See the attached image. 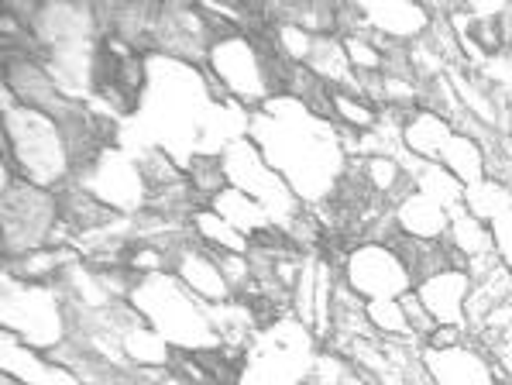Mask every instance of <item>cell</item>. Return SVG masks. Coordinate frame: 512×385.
I'll return each mask as SVG.
<instances>
[{"label": "cell", "instance_id": "1", "mask_svg": "<svg viewBox=\"0 0 512 385\" xmlns=\"http://www.w3.org/2000/svg\"><path fill=\"white\" fill-rule=\"evenodd\" d=\"M248 138L262 148L269 165L293 186L306 207H324L334 200L351 162L344 128L337 121L313 114L303 100L279 93L265 107L251 110Z\"/></svg>", "mask_w": 512, "mask_h": 385}, {"label": "cell", "instance_id": "2", "mask_svg": "<svg viewBox=\"0 0 512 385\" xmlns=\"http://www.w3.org/2000/svg\"><path fill=\"white\" fill-rule=\"evenodd\" d=\"M4 162L25 183L59 193L76 179V159L62 124L45 110L25 107L4 86Z\"/></svg>", "mask_w": 512, "mask_h": 385}, {"label": "cell", "instance_id": "3", "mask_svg": "<svg viewBox=\"0 0 512 385\" xmlns=\"http://www.w3.org/2000/svg\"><path fill=\"white\" fill-rule=\"evenodd\" d=\"M128 303L145 317V324L169 344L172 351H217L220 334L210 320V306L193 293L172 272L135 275Z\"/></svg>", "mask_w": 512, "mask_h": 385}, {"label": "cell", "instance_id": "4", "mask_svg": "<svg viewBox=\"0 0 512 385\" xmlns=\"http://www.w3.org/2000/svg\"><path fill=\"white\" fill-rule=\"evenodd\" d=\"M275 55L279 49L272 42V21H265L258 31H231V35L214 38L203 69L214 76L227 100H238L241 107L258 110L272 97H279L272 73Z\"/></svg>", "mask_w": 512, "mask_h": 385}, {"label": "cell", "instance_id": "5", "mask_svg": "<svg viewBox=\"0 0 512 385\" xmlns=\"http://www.w3.org/2000/svg\"><path fill=\"white\" fill-rule=\"evenodd\" d=\"M320 358V341L303 320L286 313L248 344L241 355L238 385H306Z\"/></svg>", "mask_w": 512, "mask_h": 385}, {"label": "cell", "instance_id": "6", "mask_svg": "<svg viewBox=\"0 0 512 385\" xmlns=\"http://www.w3.org/2000/svg\"><path fill=\"white\" fill-rule=\"evenodd\" d=\"M0 320L21 344L49 355L73 337V306L59 286L25 282L4 269V293H0Z\"/></svg>", "mask_w": 512, "mask_h": 385}, {"label": "cell", "instance_id": "7", "mask_svg": "<svg viewBox=\"0 0 512 385\" xmlns=\"http://www.w3.org/2000/svg\"><path fill=\"white\" fill-rule=\"evenodd\" d=\"M38 248H69L59 193L38 190L18 176L4 186V258H21Z\"/></svg>", "mask_w": 512, "mask_h": 385}, {"label": "cell", "instance_id": "8", "mask_svg": "<svg viewBox=\"0 0 512 385\" xmlns=\"http://www.w3.org/2000/svg\"><path fill=\"white\" fill-rule=\"evenodd\" d=\"M227 172V186L248 193L255 203H262L265 214L275 220V227L293 231V224L306 214V203L293 193V186L272 169L269 159L262 155V148L251 138H238L220 152Z\"/></svg>", "mask_w": 512, "mask_h": 385}, {"label": "cell", "instance_id": "9", "mask_svg": "<svg viewBox=\"0 0 512 385\" xmlns=\"http://www.w3.org/2000/svg\"><path fill=\"white\" fill-rule=\"evenodd\" d=\"M76 183L121 217H138L148 210V179L141 172V162L121 145L107 148L97 162L86 165Z\"/></svg>", "mask_w": 512, "mask_h": 385}, {"label": "cell", "instance_id": "10", "mask_svg": "<svg viewBox=\"0 0 512 385\" xmlns=\"http://www.w3.org/2000/svg\"><path fill=\"white\" fill-rule=\"evenodd\" d=\"M341 279L348 282L354 293L365 303L372 300H399L416 286L409 275L406 262L396 255L392 245H378V241H361L351 245V251L341 262Z\"/></svg>", "mask_w": 512, "mask_h": 385}, {"label": "cell", "instance_id": "11", "mask_svg": "<svg viewBox=\"0 0 512 385\" xmlns=\"http://www.w3.org/2000/svg\"><path fill=\"white\" fill-rule=\"evenodd\" d=\"M214 25L200 7H162L159 21H155L152 55L165 59H179L189 66H207V52L214 45Z\"/></svg>", "mask_w": 512, "mask_h": 385}, {"label": "cell", "instance_id": "12", "mask_svg": "<svg viewBox=\"0 0 512 385\" xmlns=\"http://www.w3.org/2000/svg\"><path fill=\"white\" fill-rule=\"evenodd\" d=\"M172 275L203 303H227L234 300V289L227 282L224 269H220V255L210 251L200 238H193V231L172 248Z\"/></svg>", "mask_w": 512, "mask_h": 385}, {"label": "cell", "instance_id": "13", "mask_svg": "<svg viewBox=\"0 0 512 385\" xmlns=\"http://www.w3.org/2000/svg\"><path fill=\"white\" fill-rule=\"evenodd\" d=\"M420 358H423L427 375L437 385H499L502 382L492 355H488L482 344L471 341V337L454 344V348H430V344H423Z\"/></svg>", "mask_w": 512, "mask_h": 385}, {"label": "cell", "instance_id": "14", "mask_svg": "<svg viewBox=\"0 0 512 385\" xmlns=\"http://www.w3.org/2000/svg\"><path fill=\"white\" fill-rule=\"evenodd\" d=\"M420 303L427 306L437 327H464L468 330V296H471V275L468 269H444L420 279L413 286Z\"/></svg>", "mask_w": 512, "mask_h": 385}, {"label": "cell", "instance_id": "15", "mask_svg": "<svg viewBox=\"0 0 512 385\" xmlns=\"http://www.w3.org/2000/svg\"><path fill=\"white\" fill-rule=\"evenodd\" d=\"M396 224L406 238H420V241H444L447 227H451V210L444 203H437L433 196L409 190L403 200L392 207Z\"/></svg>", "mask_w": 512, "mask_h": 385}, {"label": "cell", "instance_id": "16", "mask_svg": "<svg viewBox=\"0 0 512 385\" xmlns=\"http://www.w3.org/2000/svg\"><path fill=\"white\" fill-rule=\"evenodd\" d=\"M451 135H454V124L430 107L409 110V117L403 124L406 152L416 155V159H423V162H440V152H444V145Z\"/></svg>", "mask_w": 512, "mask_h": 385}, {"label": "cell", "instance_id": "17", "mask_svg": "<svg viewBox=\"0 0 512 385\" xmlns=\"http://www.w3.org/2000/svg\"><path fill=\"white\" fill-rule=\"evenodd\" d=\"M210 210H217V214L224 217L234 231H241L248 241H258V238H265L269 231H275V220L265 214L262 203H255L248 193L234 190V186L220 190L214 200H210Z\"/></svg>", "mask_w": 512, "mask_h": 385}, {"label": "cell", "instance_id": "18", "mask_svg": "<svg viewBox=\"0 0 512 385\" xmlns=\"http://www.w3.org/2000/svg\"><path fill=\"white\" fill-rule=\"evenodd\" d=\"M189 231H193V238H200L210 251H217V255H248L251 251V241L244 238L241 231H234V227L210 207H200L189 217Z\"/></svg>", "mask_w": 512, "mask_h": 385}, {"label": "cell", "instance_id": "19", "mask_svg": "<svg viewBox=\"0 0 512 385\" xmlns=\"http://www.w3.org/2000/svg\"><path fill=\"white\" fill-rule=\"evenodd\" d=\"M440 165H444V169L458 179L464 190H468V186H475V183H482V179H485V148L478 145L471 135L454 131V135L447 138L444 152H440Z\"/></svg>", "mask_w": 512, "mask_h": 385}, {"label": "cell", "instance_id": "20", "mask_svg": "<svg viewBox=\"0 0 512 385\" xmlns=\"http://www.w3.org/2000/svg\"><path fill=\"white\" fill-rule=\"evenodd\" d=\"M447 248H454L461 258H482V255H492L495 245H492V231H488L485 220H478L471 214L468 207H454L451 210V227H447Z\"/></svg>", "mask_w": 512, "mask_h": 385}, {"label": "cell", "instance_id": "21", "mask_svg": "<svg viewBox=\"0 0 512 385\" xmlns=\"http://www.w3.org/2000/svg\"><path fill=\"white\" fill-rule=\"evenodd\" d=\"M409 176H413V190L433 196V200L444 203L447 210H454V207H461V203H464V186L440 162H423L420 159L413 165V172H409Z\"/></svg>", "mask_w": 512, "mask_h": 385}, {"label": "cell", "instance_id": "22", "mask_svg": "<svg viewBox=\"0 0 512 385\" xmlns=\"http://www.w3.org/2000/svg\"><path fill=\"white\" fill-rule=\"evenodd\" d=\"M330 114H334V121L341 124L344 131H351V135H365V131H372L378 124V107L372 100L354 97V93H341V90L330 93Z\"/></svg>", "mask_w": 512, "mask_h": 385}, {"label": "cell", "instance_id": "23", "mask_svg": "<svg viewBox=\"0 0 512 385\" xmlns=\"http://www.w3.org/2000/svg\"><path fill=\"white\" fill-rule=\"evenodd\" d=\"M186 179H189V186H193V193L200 196L203 207H210V200H214L220 190H227L224 159H220V155H207V152L193 155V159L186 162Z\"/></svg>", "mask_w": 512, "mask_h": 385}, {"label": "cell", "instance_id": "24", "mask_svg": "<svg viewBox=\"0 0 512 385\" xmlns=\"http://www.w3.org/2000/svg\"><path fill=\"white\" fill-rule=\"evenodd\" d=\"M365 313H368V324H372V330L378 337L423 344L420 337L409 330V320H406L403 303H399V300H372V303H365Z\"/></svg>", "mask_w": 512, "mask_h": 385}, {"label": "cell", "instance_id": "25", "mask_svg": "<svg viewBox=\"0 0 512 385\" xmlns=\"http://www.w3.org/2000/svg\"><path fill=\"white\" fill-rule=\"evenodd\" d=\"M464 207L488 224V220H495L502 210L512 207V190H506L502 183H495V179H482V183L464 190Z\"/></svg>", "mask_w": 512, "mask_h": 385}, {"label": "cell", "instance_id": "26", "mask_svg": "<svg viewBox=\"0 0 512 385\" xmlns=\"http://www.w3.org/2000/svg\"><path fill=\"white\" fill-rule=\"evenodd\" d=\"M399 303H403V313H406V320H409V330H413L416 337H420L423 344L430 341V334L437 330V324H433V317L427 313V306L420 303V296L409 289L406 296H399Z\"/></svg>", "mask_w": 512, "mask_h": 385}, {"label": "cell", "instance_id": "27", "mask_svg": "<svg viewBox=\"0 0 512 385\" xmlns=\"http://www.w3.org/2000/svg\"><path fill=\"white\" fill-rule=\"evenodd\" d=\"M488 231H492V245L495 255L502 258V265L512 272V207L502 210L495 220H488Z\"/></svg>", "mask_w": 512, "mask_h": 385}, {"label": "cell", "instance_id": "28", "mask_svg": "<svg viewBox=\"0 0 512 385\" xmlns=\"http://www.w3.org/2000/svg\"><path fill=\"white\" fill-rule=\"evenodd\" d=\"M485 351L492 355V361H495V368H499L502 379L512 382V330H506V334H502L499 341L488 344Z\"/></svg>", "mask_w": 512, "mask_h": 385}, {"label": "cell", "instance_id": "29", "mask_svg": "<svg viewBox=\"0 0 512 385\" xmlns=\"http://www.w3.org/2000/svg\"><path fill=\"white\" fill-rule=\"evenodd\" d=\"M0 385H28V382H21V379H14V375H4V382Z\"/></svg>", "mask_w": 512, "mask_h": 385}, {"label": "cell", "instance_id": "30", "mask_svg": "<svg viewBox=\"0 0 512 385\" xmlns=\"http://www.w3.org/2000/svg\"><path fill=\"white\" fill-rule=\"evenodd\" d=\"M506 135H509V141H512V107H509V117H506Z\"/></svg>", "mask_w": 512, "mask_h": 385}]
</instances>
